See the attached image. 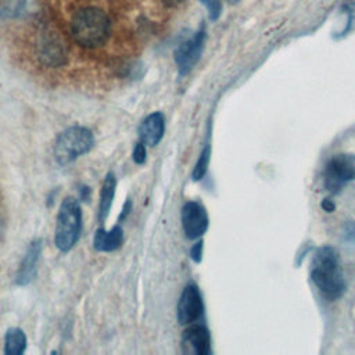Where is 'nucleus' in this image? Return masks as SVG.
I'll return each instance as SVG.
<instances>
[{
  "label": "nucleus",
  "instance_id": "obj_1",
  "mask_svg": "<svg viewBox=\"0 0 355 355\" xmlns=\"http://www.w3.org/2000/svg\"><path fill=\"white\" fill-rule=\"evenodd\" d=\"M311 279L323 297L330 301H334L344 294L345 280L336 248L323 245L316 250L312 259Z\"/></svg>",
  "mask_w": 355,
  "mask_h": 355
},
{
  "label": "nucleus",
  "instance_id": "obj_2",
  "mask_svg": "<svg viewBox=\"0 0 355 355\" xmlns=\"http://www.w3.org/2000/svg\"><path fill=\"white\" fill-rule=\"evenodd\" d=\"M111 32L108 15L98 7H85L75 12L71 33L78 44L87 49L103 46Z\"/></svg>",
  "mask_w": 355,
  "mask_h": 355
},
{
  "label": "nucleus",
  "instance_id": "obj_3",
  "mask_svg": "<svg viewBox=\"0 0 355 355\" xmlns=\"http://www.w3.org/2000/svg\"><path fill=\"white\" fill-rule=\"evenodd\" d=\"M82 229V211L76 198L67 197L60 205L54 241L60 251H69L78 241Z\"/></svg>",
  "mask_w": 355,
  "mask_h": 355
},
{
  "label": "nucleus",
  "instance_id": "obj_4",
  "mask_svg": "<svg viewBox=\"0 0 355 355\" xmlns=\"http://www.w3.org/2000/svg\"><path fill=\"white\" fill-rule=\"evenodd\" d=\"M94 146L93 133L82 126L65 129L54 143V158L60 165H67L78 157L87 154Z\"/></svg>",
  "mask_w": 355,
  "mask_h": 355
},
{
  "label": "nucleus",
  "instance_id": "obj_5",
  "mask_svg": "<svg viewBox=\"0 0 355 355\" xmlns=\"http://www.w3.org/2000/svg\"><path fill=\"white\" fill-rule=\"evenodd\" d=\"M324 189L337 194L349 182L355 180V155L336 154L329 159L324 168Z\"/></svg>",
  "mask_w": 355,
  "mask_h": 355
},
{
  "label": "nucleus",
  "instance_id": "obj_6",
  "mask_svg": "<svg viewBox=\"0 0 355 355\" xmlns=\"http://www.w3.org/2000/svg\"><path fill=\"white\" fill-rule=\"evenodd\" d=\"M205 26L201 25L194 33L182 40L175 50V62L180 76L187 75L198 62L205 46Z\"/></svg>",
  "mask_w": 355,
  "mask_h": 355
},
{
  "label": "nucleus",
  "instance_id": "obj_7",
  "mask_svg": "<svg viewBox=\"0 0 355 355\" xmlns=\"http://www.w3.org/2000/svg\"><path fill=\"white\" fill-rule=\"evenodd\" d=\"M37 57L46 67H61L67 60V50L62 40L49 28L40 31L37 37Z\"/></svg>",
  "mask_w": 355,
  "mask_h": 355
},
{
  "label": "nucleus",
  "instance_id": "obj_8",
  "mask_svg": "<svg viewBox=\"0 0 355 355\" xmlns=\"http://www.w3.org/2000/svg\"><path fill=\"white\" fill-rule=\"evenodd\" d=\"M182 226L187 239H198L208 227V215L205 208L196 202L189 201L182 208Z\"/></svg>",
  "mask_w": 355,
  "mask_h": 355
},
{
  "label": "nucleus",
  "instance_id": "obj_9",
  "mask_svg": "<svg viewBox=\"0 0 355 355\" xmlns=\"http://www.w3.org/2000/svg\"><path fill=\"white\" fill-rule=\"evenodd\" d=\"M204 312L202 298L196 284L184 287L178 302V320L180 324H190L201 318Z\"/></svg>",
  "mask_w": 355,
  "mask_h": 355
},
{
  "label": "nucleus",
  "instance_id": "obj_10",
  "mask_svg": "<svg viewBox=\"0 0 355 355\" xmlns=\"http://www.w3.org/2000/svg\"><path fill=\"white\" fill-rule=\"evenodd\" d=\"M182 351L187 355H208L211 351V337L207 327L201 324L190 326L182 336Z\"/></svg>",
  "mask_w": 355,
  "mask_h": 355
},
{
  "label": "nucleus",
  "instance_id": "obj_11",
  "mask_svg": "<svg viewBox=\"0 0 355 355\" xmlns=\"http://www.w3.org/2000/svg\"><path fill=\"white\" fill-rule=\"evenodd\" d=\"M40 252H42V240L36 239L29 244L26 254L19 265L17 279H15L17 284H19V286L29 284L36 277Z\"/></svg>",
  "mask_w": 355,
  "mask_h": 355
},
{
  "label": "nucleus",
  "instance_id": "obj_12",
  "mask_svg": "<svg viewBox=\"0 0 355 355\" xmlns=\"http://www.w3.org/2000/svg\"><path fill=\"white\" fill-rule=\"evenodd\" d=\"M165 130V119L161 112L150 114L139 128L140 140L147 146H157L164 136Z\"/></svg>",
  "mask_w": 355,
  "mask_h": 355
},
{
  "label": "nucleus",
  "instance_id": "obj_13",
  "mask_svg": "<svg viewBox=\"0 0 355 355\" xmlns=\"http://www.w3.org/2000/svg\"><path fill=\"white\" fill-rule=\"evenodd\" d=\"M123 243V230L121 226H114L111 230L98 229L94 233L93 247L101 252H110L118 250Z\"/></svg>",
  "mask_w": 355,
  "mask_h": 355
},
{
  "label": "nucleus",
  "instance_id": "obj_14",
  "mask_svg": "<svg viewBox=\"0 0 355 355\" xmlns=\"http://www.w3.org/2000/svg\"><path fill=\"white\" fill-rule=\"evenodd\" d=\"M115 187H116V178L112 172H110V173H107V176L103 182L101 191H100V205H98L100 222H103L110 212V208H111L112 200H114V194H115Z\"/></svg>",
  "mask_w": 355,
  "mask_h": 355
},
{
  "label": "nucleus",
  "instance_id": "obj_15",
  "mask_svg": "<svg viewBox=\"0 0 355 355\" xmlns=\"http://www.w3.org/2000/svg\"><path fill=\"white\" fill-rule=\"evenodd\" d=\"M26 348L25 333L18 327H11L6 333L4 338V354L21 355Z\"/></svg>",
  "mask_w": 355,
  "mask_h": 355
},
{
  "label": "nucleus",
  "instance_id": "obj_16",
  "mask_svg": "<svg viewBox=\"0 0 355 355\" xmlns=\"http://www.w3.org/2000/svg\"><path fill=\"white\" fill-rule=\"evenodd\" d=\"M26 0H0V17L15 18L25 8Z\"/></svg>",
  "mask_w": 355,
  "mask_h": 355
},
{
  "label": "nucleus",
  "instance_id": "obj_17",
  "mask_svg": "<svg viewBox=\"0 0 355 355\" xmlns=\"http://www.w3.org/2000/svg\"><path fill=\"white\" fill-rule=\"evenodd\" d=\"M209 155H211V148H209V146H205L204 150L200 154V158H198L197 164L194 165L193 180L198 182L205 176L207 169H208V164H209Z\"/></svg>",
  "mask_w": 355,
  "mask_h": 355
},
{
  "label": "nucleus",
  "instance_id": "obj_18",
  "mask_svg": "<svg viewBox=\"0 0 355 355\" xmlns=\"http://www.w3.org/2000/svg\"><path fill=\"white\" fill-rule=\"evenodd\" d=\"M200 3L207 8L211 21H216L220 17L222 14L220 0H200Z\"/></svg>",
  "mask_w": 355,
  "mask_h": 355
},
{
  "label": "nucleus",
  "instance_id": "obj_19",
  "mask_svg": "<svg viewBox=\"0 0 355 355\" xmlns=\"http://www.w3.org/2000/svg\"><path fill=\"white\" fill-rule=\"evenodd\" d=\"M133 161L137 164V165H141L146 162V158H147V153H146V146L143 141L137 143L133 148Z\"/></svg>",
  "mask_w": 355,
  "mask_h": 355
},
{
  "label": "nucleus",
  "instance_id": "obj_20",
  "mask_svg": "<svg viewBox=\"0 0 355 355\" xmlns=\"http://www.w3.org/2000/svg\"><path fill=\"white\" fill-rule=\"evenodd\" d=\"M190 255H191V259L194 262H200L201 258H202V241H197L193 247H191V251H190Z\"/></svg>",
  "mask_w": 355,
  "mask_h": 355
},
{
  "label": "nucleus",
  "instance_id": "obj_21",
  "mask_svg": "<svg viewBox=\"0 0 355 355\" xmlns=\"http://www.w3.org/2000/svg\"><path fill=\"white\" fill-rule=\"evenodd\" d=\"M320 205H322L323 211H326V212H334V209H336V205H334L333 200H330V198H324Z\"/></svg>",
  "mask_w": 355,
  "mask_h": 355
},
{
  "label": "nucleus",
  "instance_id": "obj_22",
  "mask_svg": "<svg viewBox=\"0 0 355 355\" xmlns=\"http://www.w3.org/2000/svg\"><path fill=\"white\" fill-rule=\"evenodd\" d=\"M229 4H237L240 0H226Z\"/></svg>",
  "mask_w": 355,
  "mask_h": 355
}]
</instances>
